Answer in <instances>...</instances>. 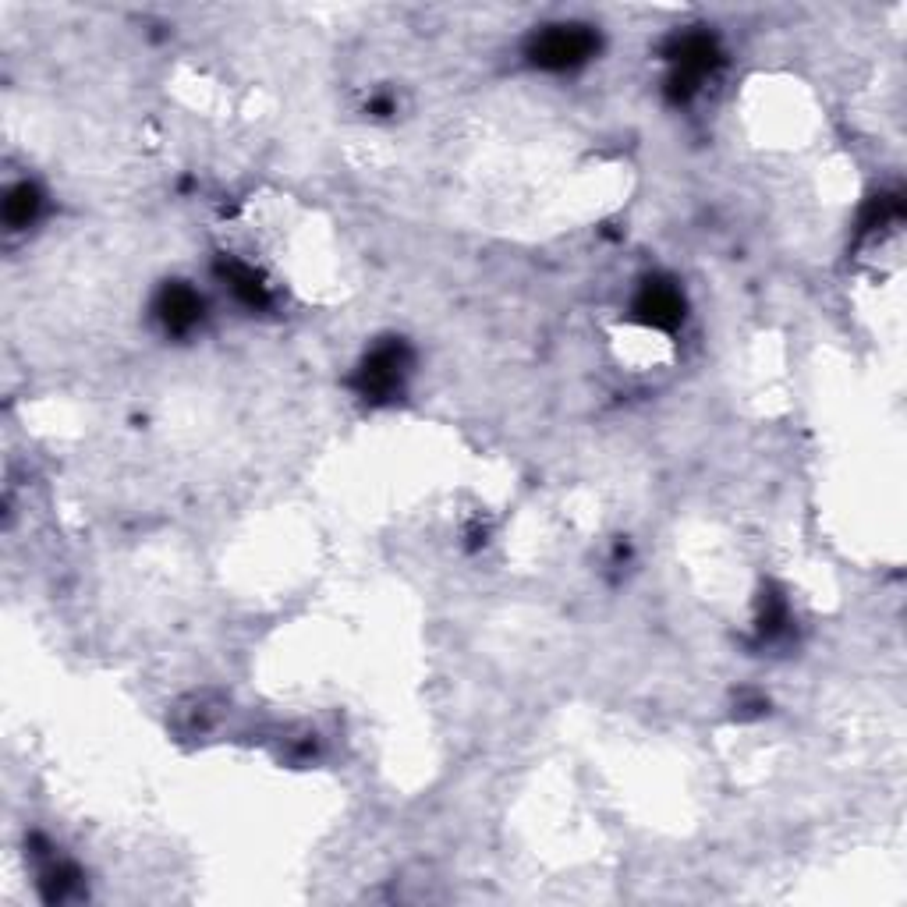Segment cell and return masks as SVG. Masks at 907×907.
<instances>
[{
	"label": "cell",
	"instance_id": "1",
	"mask_svg": "<svg viewBox=\"0 0 907 907\" xmlns=\"http://www.w3.org/2000/svg\"><path fill=\"white\" fill-rule=\"evenodd\" d=\"M585 50H589V36L560 29V32H550V36L543 39L539 57H543V61H553V64H567V61H574V57H582Z\"/></svg>",
	"mask_w": 907,
	"mask_h": 907
}]
</instances>
